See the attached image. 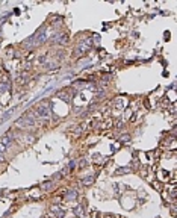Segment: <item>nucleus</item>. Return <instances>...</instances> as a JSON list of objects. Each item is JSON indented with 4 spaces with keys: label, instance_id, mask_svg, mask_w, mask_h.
Here are the masks:
<instances>
[{
    "label": "nucleus",
    "instance_id": "f257e3e1",
    "mask_svg": "<svg viewBox=\"0 0 177 218\" xmlns=\"http://www.w3.org/2000/svg\"><path fill=\"white\" fill-rule=\"evenodd\" d=\"M32 112H33V115L38 117V118H49V117H50V104L46 103V101H43V103H40L38 106H35V109H33Z\"/></svg>",
    "mask_w": 177,
    "mask_h": 218
},
{
    "label": "nucleus",
    "instance_id": "f03ea898",
    "mask_svg": "<svg viewBox=\"0 0 177 218\" xmlns=\"http://www.w3.org/2000/svg\"><path fill=\"white\" fill-rule=\"evenodd\" d=\"M33 124H35L33 112H30V114H27V115H24V117H21V118L17 120V126L18 127H32Z\"/></svg>",
    "mask_w": 177,
    "mask_h": 218
},
{
    "label": "nucleus",
    "instance_id": "7ed1b4c3",
    "mask_svg": "<svg viewBox=\"0 0 177 218\" xmlns=\"http://www.w3.org/2000/svg\"><path fill=\"white\" fill-rule=\"evenodd\" d=\"M9 146H11V136L8 133V135H3L0 138V155H5L8 152Z\"/></svg>",
    "mask_w": 177,
    "mask_h": 218
},
{
    "label": "nucleus",
    "instance_id": "20e7f679",
    "mask_svg": "<svg viewBox=\"0 0 177 218\" xmlns=\"http://www.w3.org/2000/svg\"><path fill=\"white\" fill-rule=\"evenodd\" d=\"M52 212H53V216H55V218H62V216H64V210H62L59 206H52Z\"/></svg>",
    "mask_w": 177,
    "mask_h": 218
},
{
    "label": "nucleus",
    "instance_id": "39448f33",
    "mask_svg": "<svg viewBox=\"0 0 177 218\" xmlns=\"http://www.w3.org/2000/svg\"><path fill=\"white\" fill-rule=\"evenodd\" d=\"M93 182H94V177H93V176H88V177H85V179L82 180V183H83L85 186H90Z\"/></svg>",
    "mask_w": 177,
    "mask_h": 218
},
{
    "label": "nucleus",
    "instance_id": "423d86ee",
    "mask_svg": "<svg viewBox=\"0 0 177 218\" xmlns=\"http://www.w3.org/2000/svg\"><path fill=\"white\" fill-rule=\"evenodd\" d=\"M67 198H68V200H76V191H70V192L67 194Z\"/></svg>",
    "mask_w": 177,
    "mask_h": 218
},
{
    "label": "nucleus",
    "instance_id": "0eeeda50",
    "mask_svg": "<svg viewBox=\"0 0 177 218\" xmlns=\"http://www.w3.org/2000/svg\"><path fill=\"white\" fill-rule=\"evenodd\" d=\"M41 188H43V189H50V188H52V182H46V183H43Z\"/></svg>",
    "mask_w": 177,
    "mask_h": 218
},
{
    "label": "nucleus",
    "instance_id": "6e6552de",
    "mask_svg": "<svg viewBox=\"0 0 177 218\" xmlns=\"http://www.w3.org/2000/svg\"><path fill=\"white\" fill-rule=\"evenodd\" d=\"M74 212L79 215V216H82L83 215V209H80V206H77V207H74Z\"/></svg>",
    "mask_w": 177,
    "mask_h": 218
},
{
    "label": "nucleus",
    "instance_id": "1a4fd4ad",
    "mask_svg": "<svg viewBox=\"0 0 177 218\" xmlns=\"http://www.w3.org/2000/svg\"><path fill=\"white\" fill-rule=\"evenodd\" d=\"M127 171H130L129 168H118L117 170V173H120V174H124V173H127Z\"/></svg>",
    "mask_w": 177,
    "mask_h": 218
},
{
    "label": "nucleus",
    "instance_id": "9d476101",
    "mask_svg": "<svg viewBox=\"0 0 177 218\" xmlns=\"http://www.w3.org/2000/svg\"><path fill=\"white\" fill-rule=\"evenodd\" d=\"M105 218H112V216H105Z\"/></svg>",
    "mask_w": 177,
    "mask_h": 218
}]
</instances>
